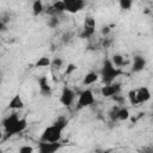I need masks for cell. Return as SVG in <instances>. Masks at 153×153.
Listing matches in <instances>:
<instances>
[{"instance_id":"6da1fadb","label":"cell","mask_w":153,"mask_h":153,"mask_svg":"<svg viewBox=\"0 0 153 153\" xmlns=\"http://www.w3.org/2000/svg\"><path fill=\"white\" fill-rule=\"evenodd\" d=\"M123 72L120 69V68H116L110 60H105L104 61V65H103V68L100 71V74H102V80L105 85H109L111 82H114V80L121 75Z\"/></svg>"},{"instance_id":"7a4b0ae2","label":"cell","mask_w":153,"mask_h":153,"mask_svg":"<svg viewBox=\"0 0 153 153\" xmlns=\"http://www.w3.org/2000/svg\"><path fill=\"white\" fill-rule=\"evenodd\" d=\"M62 136V130L54 124L47 127L42 135H41V141L42 142H59Z\"/></svg>"},{"instance_id":"3957f363","label":"cell","mask_w":153,"mask_h":153,"mask_svg":"<svg viewBox=\"0 0 153 153\" xmlns=\"http://www.w3.org/2000/svg\"><path fill=\"white\" fill-rule=\"evenodd\" d=\"M94 103V96L91 90H84L78 99V108H86Z\"/></svg>"},{"instance_id":"277c9868","label":"cell","mask_w":153,"mask_h":153,"mask_svg":"<svg viewBox=\"0 0 153 153\" xmlns=\"http://www.w3.org/2000/svg\"><path fill=\"white\" fill-rule=\"evenodd\" d=\"M65 4V12L76 13L85 7V1L82 0H63Z\"/></svg>"},{"instance_id":"5b68a950","label":"cell","mask_w":153,"mask_h":153,"mask_svg":"<svg viewBox=\"0 0 153 153\" xmlns=\"http://www.w3.org/2000/svg\"><path fill=\"white\" fill-rule=\"evenodd\" d=\"M26 127H27V121H26V118H25V117H23V118L19 117V120L16 122V124L13 126V128H12L8 133H6V135L4 136V139H8V137H11V136H13V135H16V134H19V133L24 131Z\"/></svg>"},{"instance_id":"8992f818","label":"cell","mask_w":153,"mask_h":153,"mask_svg":"<svg viewBox=\"0 0 153 153\" xmlns=\"http://www.w3.org/2000/svg\"><path fill=\"white\" fill-rule=\"evenodd\" d=\"M120 92H121V84H117V82H111L109 85H105L100 90V93L103 97H112L118 94Z\"/></svg>"},{"instance_id":"52a82bcc","label":"cell","mask_w":153,"mask_h":153,"mask_svg":"<svg viewBox=\"0 0 153 153\" xmlns=\"http://www.w3.org/2000/svg\"><path fill=\"white\" fill-rule=\"evenodd\" d=\"M74 97H75L74 92H73L69 87L65 86V87L62 88V92H61V96H60V102H61L62 105L69 106V105H72V103H73V100H74Z\"/></svg>"},{"instance_id":"ba28073f","label":"cell","mask_w":153,"mask_h":153,"mask_svg":"<svg viewBox=\"0 0 153 153\" xmlns=\"http://www.w3.org/2000/svg\"><path fill=\"white\" fill-rule=\"evenodd\" d=\"M60 148L59 142H42L38 143V153H55Z\"/></svg>"},{"instance_id":"9c48e42d","label":"cell","mask_w":153,"mask_h":153,"mask_svg":"<svg viewBox=\"0 0 153 153\" xmlns=\"http://www.w3.org/2000/svg\"><path fill=\"white\" fill-rule=\"evenodd\" d=\"M149 99H151V92H149L148 87L142 86L139 90H136V100H137V104L146 103Z\"/></svg>"},{"instance_id":"30bf717a","label":"cell","mask_w":153,"mask_h":153,"mask_svg":"<svg viewBox=\"0 0 153 153\" xmlns=\"http://www.w3.org/2000/svg\"><path fill=\"white\" fill-rule=\"evenodd\" d=\"M19 120V116H18V114H12V115H10V116H7L4 121H2V127H4V129H5V133H8L12 128H13V126L16 124V122Z\"/></svg>"},{"instance_id":"8fae6325","label":"cell","mask_w":153,"mask_h":153,"mask_svg":"<svg viewBox=\"0 0 153 153\" xmlns=\"http://www.w3.org/2000/svg\"><path fill=\"white\" fill-rule=\"evenodd\" d=\"M38 85H39V90H41V93L44 94V96H51V87L50 85L48 84V79L47 76H42L38 79Z\"/></svg>"},{"instance_id":"7c38bea8","label":"cell","mask_w":153,"mask_h":153,"mask_svg":"<svg viewBox=\"0 0 153 153\" xmlns=\"http://www.w3.org/2000/svg\"><path fill=\"white\" fill-rule=\"evenodd\" d=\"M8 108L13 109V110H22L24 109V102L22 99V97L19 94H14L12 97V99L8 103Z\"/></svg>"},{"instance_id":"4fadbf2b","label":"cell","mask_w":153,"mask_h":153,"mask_svg":"<svg viewBox=\"0 0 153 153\" xmlns=\"http://www.w3.org/2000/svg\"><path fill=\"white\" fill-rule=\"evenodd\" d=\"M145 66H146V60H145L142 56H140V55L134 56L133 67H131L133 72H141V71L145 68Z\"/></svg>"},{"instance_id":"5bb4252c","label":"cell","mask_w":153,"mask_h":153,"mask_svg":"<svg viewBox=\"0 0 153 153\" xmlns=\"http://www.w3.org/2000/svg\"><path fill=\"white\" fill-rule=\"evenodd\" d=\"M97 80H98V74L94 73V72H90V73H87L85 75V78L82 80V84L84 85H91V84L96 82Z\"/></svg>"},{"instance_id":"9a60e30c","label":"cell","mask_w":153,"mask_h":153,"mask_svg":"<svg viewBox=\"0 0 153 153\" xmlns=\"http://www.w3.org/2000/svg\"><path fill=\"white\" fill-rule=\"evenodd\" d=\"M110 61H111V63H112L116 68H121V67L124 65V57H123L122 55H120V54H115Z\"/></svg>"},{"instance_id":"2e32d148","label":"cell","mask_w":153,"mask_h":153,"mask_svg":"<svg viewBox=\"0 0 153 153\" xmlns=\"http://www.w3.org/2000/svg\"><path fill=\"white\" fill-rule=\"evenodd\" d=\"M53 11H54V14H59V13H62L65 12V4H63V0H57L51 6Z\"/></svg>"},{"instance_id":"e0dca14e","label":"cell","mask_w":153,"mask_h":153,"mask_svg":"<svg viewBox=\"0 0 153 153\" xmlns=\"http://www.w3.org/2000/svg\"><path fill=\"white\" fill-rule=\"evenodd\" d=\"M43 11H44L43 2L39 1V0L33 1V4H32V12H33V16H38V14H41Z\"/></svg>"},{"instance_id":"ac0fdd59","label":"cell","mask_w":153,"mask_h":153,"mask_svg":"<svg viewBox=\"0 0 153 153\" xmlns=\"http://www.w3.org/2000/svg\"><path fill=\"white\" fill-rule=\"evenodd\" d=\"M50 63H51V60H50L49 57H47V56H42V57L38 59V61L36 62L35 66L38 67V68H43V67H49Z\"/></svg>"},{"instance_id":"d6986e66","label":"cell","mask_w":153,"mask_h":153,"mask_svg":"<svg viewBox=\"0 0 153 153\" xmlns=\"http://www.w3.org/2000/svg\"><path fill=\"white\" fill-rule=\"evenodd\" d=\"M129 118V110L127 108H120L117 111V120L118 121H126Z\"/></svg>"},{"instance_id":"ffe728a7","label":"cell","mask_w":153,"mask_h":153,"mask_svg":"<svg viewBox=\"0 0 153 153\" xmlns=\"http://www.w3.org/2000/svg\"><path fill=\"white\" fill-rule=\"evenodd\" d=\"M55 127H57V128H60L61 130H63L65 129V127H66V124H67V120L63 117V116H60L54 123H53Z\"/></svg>"},{"instance_id":"44dd1931","label":"cell","mask_w":153,"mask_h":153,"mask_svg":"<svg viewBox=\"0 0 153 153\" xmlns=\"http://www.w3.org/2000/svg\"><path fill=\"white\" fill-rule=\"evenodd\" d=\"M84 27H86V29H96V20L92 17H86L85 18V23H84Z\"/></svg>"},{"instance_id":"7402d4cb","label":"cell","mask_w":153,"mask_h":153,"mask_svg":"<svg viewBox=\"0 0 153 153\" xmlns=\"http://www.w3.org/2000/svg\"><path fill=\"white\" fill-rule=\"evenodd\" d=\"M128 98H129V102L131 105H136L137 104V100H136V90H130L128 92Z\"/></svg>"},{"instance_id":"603a6c76","label":"cell","mask_w":153,"mask_h":153,"mask_svg":"<svg viewBox=\"0 0 153 153\" xmlns=\"http://www.w3.org/2000/svg\"><path fill=\"white\" fill-rule=\"evenodd\" d=\"M118 109H120V106H118V105H115V106H112V109L110 110L109 117H110L111 121H117V111H118Z\"/></svg>"},{"instance_id":"cb8c5ba5","label":"cell","mask_w":153,"mask_h":153,"mask_svg":"<svg viewBox=\"0 0 153 153\" xmlns=\"http://www.w3.org/2000/svg\"><path fill=\"white\" fill-rule=\"evenodd\" d=\"M57 25H59V19H57V17H56V16H51V17L49 18V20H48V26L51 27V29H54V27H57Z\"/></svg>"},{"instance_id":"d4e9b609","label":"cell","mask_w":153,"mask_h":153,"mask_svg":"<svg viewBox=\"0 0 153 153\" xmlns=\"http://www.w3.org/2000/svg\"><path fill=\"white\" fill-rule=\"evenodd\" d=\"M93 33H94V29H86V27H84V31L80 33V37L81 38H90Z\"/></svg>"},{"instance_id":"484cf974","label":"cell","mask_w":153,"mask_h":153,"mask_svg":"<svg viewBox=\"0 0 153 153\" xmlns=\"http://www.w3.org/2000/svg\"><path fill=\"white\" fill-rule=\"evenodd\" d=\"M133 2L130 0H120V7L122 10H129L131 7Z\"/></svg>"},{"instance_id":"4316f807","label":"cell","mask_w":153,"mask_h":153,"mask_svg":"<svg viewBox=\"0 0 153 153\" xmlns=\"http://www.w3.org/2000/svg\"><path fill=\"white\" fill-rule=\"evenodd\" d=\"M18 153H33V148L29 145H25V146H22L18 151Z\"/></svg>"},{"instance_id":"83f0119b","label":"cell","mask_w":153,"mask_h":153,"mask_svg":"<svg viewBox=\"0 0 153 153\" xmlns=\"http://www.w3.org/2000/svg\"><path fill=\"white\" fill-rule=\"evenodd\" d=\"M62 63H63V61H62V59H60V57H55L53 61H51V66L53 67H55V68H60L61 66H62Z\"/></svg>"},{"instance_id":"f1b7e54d","label":"cell","mask_w":153,"mask_h":153,"mask_svg":"<svg viewBox=\"0 0 153 153\" xmlns=\"http://www.w3.org/2000/svg\"><path fill=\"white\" fill-rule=\"evenodd\" d=\"M74 71H76V66L74 65V63H69L68 66H67V68H66V74H71V73H73Z\"/></svg>"},{"instance_id":"f546056e","label":"cell","mask_w":153,"mask_h":153,"mask_svg":"<svg viewBox=\"0 0 153 153\" xmlns=\"http://www.w3.org/2000/svg\"><path fill=\"white\" fill-rule=\"evenodd\" d=\"M100 32H102V35H103V36H105V37H106V36L111 32V29H110V26H103V27H102V30H100Z\"/></svg>"},{"instance_id":"4dcf8cb0","label":"cell","mask_w":153,"mask_h":153,"mask_svg":"<svg viewBox=\"0 0 153 153\" xmlns=\"http://www.w3.org/2000/svg\"><path fill=\"white\" fill-rule=\"evenodd\" d=\"M111 98H112V99H114V100H115L116 103H118L120 105H121V104H122V103L124 102V100H123V97H120L118 94H116V96H112Z\"/></svg>"},{"instance_id":"1f68e13d","label":"cell","mask_w":153,"mask_h":153,"mask_svg":"<svg viewBox=\"0 0 153 153\" xmlns=\"http://www.w3.org/2000/svg\"><path fill=\"white\" fill-rule=\"evenodd\" d=\"M111 39L110 38H104V41H103V47L104 48H109L110 47V44H111Z\"/></svg>"},{"instance_id":"d6a6232c","label":"cell","mask_w":153,"mask_h":153,"mask_svg":"<svg viewBox=\"0 0 153 153\" xmlns=\"http://www.w3.org/2000/svg\"><path fill=\"white\" fill-rule=\"evenodd\" d=\"M4 29H5V24H4L2 22H0V32H1Z\"/></svg>"},{"instance_id":"836d02e7","label":"cell","mask_w":153,"mask_h":153,"mask_svg":"<svg viewBox=\"0 0 153 153\" xmlns=\"http://www.w3.org/2000/svg\"><path fill=\"white\" fill-rule=\"evenodd\" d=\"M2 139H4V134H2V131L0 130V141H1Z\"/></svg>"},{"instance_id":"e575fe53","label":"cell","mask_w":153,"mask_h":153,"mask_svg":"<svg viewBox=\"0 0 153 153\" xmlns=\"http://www.w3.org/2000/svg\"><path fill=\"white\" fill-rule=\"evenodd\" d=\"M105 153H108V152H105Z\"/></svg>"}]
</instances>
